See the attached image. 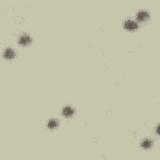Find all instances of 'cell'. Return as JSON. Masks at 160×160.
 Here are the masks:
<instances>
[{
    "label": "cell",
    "instance_id": "6",
    "mask_svg": "<svg viewBox=\"0 0 160 160\" xmlns=\"http://www.w3.org/2000/svg\"><path fill=\"white\" fill-rule=\"evenodd\" d=\"M59 125H60V122H59V120H58V119H55V118H52V119H50V120L48 121V128H49L50 130L56 129Z\"/></svg>",
    "mask_w": 160,
    "mask_h": 160
},
{
    "label": "cell",
    "instance_id": "7",
    "mask_svg": "<svg viewBox=\"0 0 160 160\" xmlns=\"http://www.w3.org/2000/svg\"><path fill=\"white\" fill-rule=\"evenodd\" d=\"M140 146H141L142 149H150V148L152 146V140H150V139H144V140L140 142Z\"/></svg>",
    "mask_w": 160,
    "mask_h": 160
},
{
    "label": "cell",
    "instance_id": "3",
    "mask_svg": "<svg viewBox=\"0 0 160 160\" xmlns=\"http://www.w3.org/2000/svg\"><path fill=\"white\" fill-rule=\"evenodd\" d=\"M18 42H19V45L26 48V46H29V45L32 42V38H31V35H29V34H21V35L18 38Z\"/></svg>",
    "mask_w": 160,
    "mask_h": 160
},
{
    "label": "cell",
    "instance_id": "2",
    "mask_svg": "<svg viewBox=\"0 0 160 160\" xmlns=\"http://www.w3.org/2000/svg\"><path fill=\"white\" fill-rule=\"evenodd\" d=\"M124 29L128 30V31H135L139 29V22H136L135 20H131V19H126L122 24Z\"/></svg>",
    "mask_w": 160,
    "mask_h": 160
},
{
    "label": "cell",
    "instance_id": "5",
    "mask_svg": "<svg viewBox=\"0 0 160 160\" xmlns=\"http://www.w3.org/2000/svg\"><path fill=\"white\" fill-rule=\"evenodd\" d=\"M16 56V52L12 48H6L4 51H2V58L5 60H12Z\"/></svg>",
    "mask_w": 160,
    "mask_h": 160
},
{
    "label": "cell",
    "instance_id": "1",
    "mask_svg": "<svg viewBox=\"0 0 160 160\" xmlns=\"http://www.w3.org/2000/svg\"><path fill=\"white\" fill-rule=\"evenodd\" d=\"M150 19V12L148 10H139L135 15V21L136 22H145Z\"/></svg>",
    "mask_w": 160,
    "mask_h": 160
},
{
    "label": "cell",
    "instance_id": "4",
    "mask_svg": "<svg viewBox=\"0 0 160 160\" xmlns=\"http://www.w3.org/2000/svg\"><path fill=\"white\" fill-rule=\"evenodd\" d=\"M61 114L64 118H71L75 115V108L71 106V105H65L61 110Z\"/></svg>",
    "mask_w": 160,
    "mask_h": 160
}]
</instances>
